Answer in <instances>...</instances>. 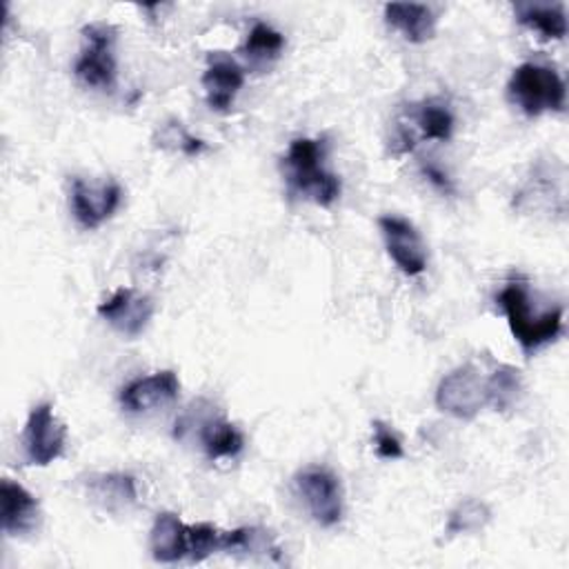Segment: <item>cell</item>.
Masks as SVG:
<instances>
[{"label": "cell", "mask_w": 569, "mask_h": 569, "mask_svg": "<svg viewBox=\"0 0 569 569\" xmlns=\"http://www.w3.org/2000/svg\"><path fill=\"white\" fill-rule=\"evenodd\" d=\"M496 302L507 318L511 336L527 356L558 340V336L562 333L565 309L560 305L549 309H536L527 284L520 280H509L496 296Z\"/></svg>", "instance_id": "1"}, {"label": "cell", "mask_w": 569, "mask_h": 569, "mask_svg": "<svg viewBox=\"0 0 569 569\" xmlns=\"http://www.w3.org/2000/svg\"><path fill=\"white\" fill-rule=\"evenodd\" d=\"M327 156L325 138L291 140L282 167L289 193L311 200L318 207H331L340 196V178L322 167Z\"/></svg>", "instance_id": "2"}, {"label": "cell", "mask_w": 569, "mask_h": 569, "mask_svg": "<svg viewBox=\"0 0 569 569\" xmlns=\"http://www.w3.org/2000/svg\"><path fill=\"white\" fill-rule=\"evenodd\" d=\"M507 98L531 118L545 111L560 113L567 104V87L556 69L540 62H522L507 82Z\"/></svg>", "instance_id": "3"}, {"label": "cell", "mask_w": 569, "mask_h": 569, "mask_svg": "<svg viewBox=\"0 0 569 569\" xmlns=\"http://www.w3.org/2000/svg\"><path fill=\"white\" fill-rule=\"evenodd\" d=\"M189 433H196L207 458L209 460H222V458H236L242 447L244 438L231 425L227 418L216 413V407L209 405L207 400L193 402L178 420L173 436L184 440Z\"/></svg>", "instance_id": "4"}, {"label": "cell", "mask_w": 569, "mask_h": 569, "mask_svg": "<svg viewBox=\"0 0 569 569\" xmlns=\"http://www.w3.org/2000/svg\"><path fill=\"white\" fill-rule=\"evenodd\" d=\"M116 27L109 22H91L82 27L84 47L73 64L76 78L91 89L111 91L116 84Z\"/></svg>", "instance_id": "5"}, {"label": "cell", "mask_w": 569, "mask_h": 569, "mask_svg": "<svg viewBox=\"0 0 569 569\" xmlns=\"http://www.w3.org/2000/svg\"><path fill=\"white\" fill-rule=\"evenodd\" d=\"M436 407L458 420H473L487 407V389L480 371L465 362L442 376L436 389Z\"/></svg>", "instance_id": "6"}, {"label": "cell", "mask_w": 569, "mask_h": 569, "mask_svg": "<svg viewBox=\"0 0 569 569\" xmlns=\"http://www.w3.org/2000/svg\"><path fill=\"white\" fill-rule=\"evenodd\" d=\"M67 427L53 413L51 402H40L29 411L24 431H22V449L24 458L33 467H47L58 460L64 451Z\"/></svg>", "instance_id": "7"}, {"label": "cell", "mask_w": 569, "mask_h": 569, "mask_svg": "<svg viewBox=\"0 0 569 569\" xmlns=\"http://www.w3.org/2000/svg\"><path fill=\"white\" fill-rule=\"evenodd\" d=\"M296 491L320 527H336L342 520L340 480L325 467H307L293 478Z\"/></svg>", "instance_id": "8"}, {"label": "cell", "mask_w": 569, "mask_h": 569, "mask_svg": "<svg viewBox=\"0 0 569 569\" xmlns=\"http://www.w3.org/2000/svg\"><path fill=\"white\" fill-rule=\"evenodd\" d=\"M122 202V189L116 180L107 182H87L82 178L71 180L69 204L76 222L82 229H98L107 222Z\"/></svg>", "instance_id": "9"}, {"label": "cell", "mask_w": 569, "mask_h": 569, "mask_svg": "<svg viewBox=\"0 0 569 569\" xmlns=\"http://www.w3.org/2000/svg\"><path fill=\"white\" fill-rule=\"evenodd\" d=\"M98 316L113 331L133 340L147 329L153 316V302L147 293L133 287H120L104 302L98 305Z\"/></svg>", "instance_id": "10"}, {"label": "cell", "mask_w": 569, "mask_h": 569, "mask_svg": "<svg viewBox=\"0 0 569 569\" xmlns=\"http://www.w3.org/2000/svg\"><path fill=\"white\" fill-rule=\"evenodd\" d=\"M378 227L393 264L405 276H420L427 269V247L418 229L402 216H380Z\"/></svg>", "instance_id": "11"}, {"label": "cell", "mask_w": 569, "mask_h": 569, "mask_svg": "<svg viewBox=\"0 0 569 569\" xmlns=\"http://www.w3.org/2000/svg\"><path fill=\"white\" fill-rule=\"evenodd\" d=\"M180 380L176 371L162 369L149 376H140L122 387L120 391V407L127 413H147L171 405L178 398Z\"/></svg>", "instance_id": "12"}, {"label": "cell", "mask_w": 569, "mask_h": 569, "mask_svg": "<svg viewBox=\"0 0 569 569\" xmlns=\"http://www.w3.org/2000/svg\"><path fill=\"white\" fill-rule=\"evenodd\" d=\"M200 82H202L209 109L218 113H227L233 104V98L244 84V69L229 56L216 51L209 56L207 69Z\"/></svg>", "instance_id": "13"}, {"label": "cell", "mask_w": 569, "mask_h": 569, "mask_svg": "<svg viewBox=\"0 0 569 569\" xmlns=\"http://www.w3.org/2000/svg\"><path fill=\"white\" fill-rule=\"evenodd\" d=\"M0 520L7 536L31 533L40 522V505L20 482L4 478L0 482Z\"/></svg>", "instance_id": "14"}, {"label": "cell", "mask_w": 569, "mask_h": 569, "mask_svg": "<svg viewBox=\"0 0 569 569\" xmlns=\"http://www.w3.org/2000/svg\"><path fill=\"white\" fill-rule=\"evenodd\" d=\"M84 491L96 507L109 513L127 511L138 500L136 478L122 471H102L89 473L84 480Z\"/></svg>", "instance_id": "15"}, {"label": "cell", "mask_w": 569, "mask_h": 569, "mask_svg": "<svg viewBox=\"0 0 569 569\" xmlns=\"http://www.w3.org/2000/svg\"><path fill=\"white\" fill-rule=\"evenodd\" d=\"M385 22L411 44H422L431 40L436 33L433 11L427 4H418V2L385 4Z\"/></svg>", "instance_id": "16"}, {"label": "cell", "mask_w": 569, "mask_h": 569, "mask_svg": "<svg viewBox=\"0 0 569 569\" xmlns=\"http://www.w3.org/2000/svg\"><path fill=\"white\" fill-rule=\"evenodd\" d=\"M149 549L156 562H178L187 558V525L173 511H162L156 516Z\"/></svg>", "instance_id": "17"}, {"label": "cell", "mask_w": 569, "mask_h": 569, "mask_svg": "<svg viewBox=\"0 0 569 569\" xmlns=\"http://www.w3.org/2000/svg\"><path fill=\"white\" fill-rule=\"evenodd\" d=\"M516 20L536 31L545 40H562L567 36V16L562 4H513Z\"/></svg>", "instance_id": "18"}, {"label": "cell", "mask_w": 569, "mask_h": 569, "mask_svg": "<svg viewBox=\"0 0 569 569\" xmlns=\"http://www.w3.org/2000/svg\"><path fill=\"white\" fill-rule=\"evenodd\" d=\"M487 405L496 411H511L522 396V373L511 365H500L489 378H485Z\"/></svg>", "instance_id": "19"}, {"label": "cell", "mask_w": 569, "mask_h": 569, "mask_svg": "<svg viewBox=\"0 0 569 569\" xmlns=\"http://www.w3.org/2000/svg\"><path fill=\"white\" fill-rule=\"evenodd\" d=\"M411 127L418 129V138L447 142L453 133V116L447 104L427 100L411 111Z\"/></svg>", "instance_id": "20"}, {"label": "cell", "mask_w": 569, "mask_h": 569, "mask_svg": "<svg viewBox=\"0 0 569 569\" xmlns=\"http://www.w3.org/2000/svg\"><path fill=\"white\" fill-rule=\"evenodd\" d=\"M491 520V509L487 502L478 498H465L460 500L445 525V538H453L460 533H478L482 531Z\"/></svg>", "instance_id": "21"}, {"label": "cell", "mask_w": 569, "mask_h": 569, "mask_svg": "<svg viewBox=\"0 0 569 569\" xmlns=\"http://www.w3.org/2000/svg\"><path fill=\"white\" fill-rule=\"evenodd\" d=\"M282 49H284V36L264 22H256L247 36L242 53L251 64L262 67L278 60Z\"/></svg>", "instance_id": "22"}, {"label": "cell", "mask_w": 569, "mask_h": 569, "mask_svg": "<svg viewBox=\"0 0 569 569\" xmlns=\"http://www.w3.org/2000/svg\"><path fill=\"white\" fill-rule=\"evenodd\" d=\"M222 549V531L211 522L187 525V560L202 562Z\"/></svg>", "instance_id": "23"}, {"label": "cell", "mask_w": 569, "mask_h": 569, "mask_svg": "<svg viewBox=\"0 0 569 569\" xmlns=\"http://www.w3.org/2000/svg\"><path fill=\"white\" fill-rule=\"evenodd\" d=\"M162 149H173L180 151L184 156H198L200 151H204V140L193 138L189 131H184V127L178 120H169L162 124L160 129V138H158Z\"/></svg>", "instance_id": "24"}, {"label": "cell", "mask_w": 569, "mask_h": 569, "mask_svg": "<svg viewBox=\"0 0 569 569\" xmlns=\"http://www.w3.org/2000/svg\"><path fill=\"white\" fill-rule=\"evenodd\" d=\"M371 427H373V449H376L378 458L400 460L405 456V449H402L400 438L389 429V425L382 420H373Z\"/></svg>", "instance_id": "25"}, {"label": "cell", "mask_w": 569, "mask_h": 569, "mask_svg": "<svg viewBox=\"0 0 569 569\" xmlns=\"http://www.w3.org/2000/svg\"><path fill=\"white\" fill-rule=\"evenodd\" d=\"M422 176H425L438 191H442V193H453V182H451V178H449L438 164H433V162L422 164Z\"/></svg>", "instance_id": "26"}]
</instances>
